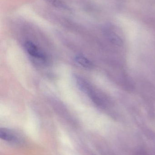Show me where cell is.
<instances>
[{
    "label": "cell",
    "instance_id": "3957f363",
    "mask_svg": "<svg viewBox=\"0 0 155 155\" xmlns=\"http://www.w3.org/2000/svg\"><path fill=\"white\" fill-rule=\"evenodd\" d=\"M75 60L78 64L85 68H90L93 66V64L91 62L84 56L78 55L76 57Z\"/></svg>",
    "mask_w": 155,
    "mask_h": 155
},
{
    "label": "cell",
    "instance_id": "277c9868",
    "mask_svg": "<svg viewBox=\"0 0 155 155\" xmlns=\"http://www.w3.org/2000/svg\"><path fill=\"white\" fill-rule=\"evenodd\" d=\"M46 2L48 3L54 7L60 9L67 10L68 6L66 4L65 2L63 0H45Z\"/></svg>",
    "mask_w": 155,
    "mask_h": 155
},
{
    "label": "cell",
    "instance_id": "7a4b0ae2",
    "mask_svg": "<svg viewBox=\"0 0 155 155\" xmlns=\"http://www.w3.org/2000/svg\"><path fill=\"white\" fill-rule=\"evenodd\" d=\"M0 137L5 141L11 143H18L20 141L19 137L14 133L5 129L0 130Z\"/></svg>",
    "mask_w": 155,
    "mask_h": 155
},
{
    "label": "cell",
    "instance_id": "6da1fadb",
    "mask_svg": "<svg viewBox=\"0 0 155 155\" xmlns=\"http://www.w3.org/2000/svg\"><path fill=\"white\" fill-rule=\"evenodd\" d=\"M24 46L26 51L31 56L42 61H45L46 60V56L44 53L33 43L31 41L26 42Z\"/></svg>",
    "mask_w": 155,
    "mask_h": 155
}]
</instances>
